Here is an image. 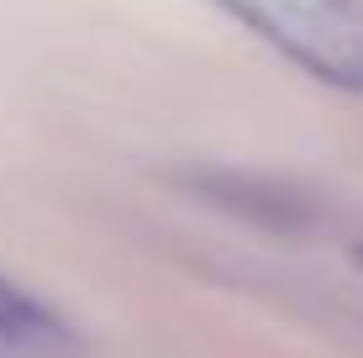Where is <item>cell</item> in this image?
<instances>
[{
    "label": "cell",
    "instance_id": "3",
    "mask_svg": "<svg viewBox=\"0 0 363 358\" xmlns=\"http://www.w3.org/2000/svg\"><path fill=\"white\" fill-rule=\"evenodd\" d=\"M358 258H363V253H358Z\"/></svg>",
    "mask_w": 363,
    "mask_h": 358
},
{
    "label": "cell",
    "instance_id": "2",
    "mask_svg": "<svg viewBox=\"0 0 363 358\" xmlns=\"http://www.w3.org/2000/svg\"><path fill=\"white\" fill-rule=\"evenodd\" d=\"M0 358H79L74 322L11 274H0Z\"/></svg>",
    "mask_w": 363,
    "mask_h": 358
},
{
    "label": "cell",
    "instance_id": "1",
    "mask_svg": "<svg viewBox=\"0 0 363 358\" xmlns=\"http://www.w3.org/2000/svg\"><path fill=\"white\" fill-rule=\"evenodd\" d=\"M247 37L342 95H363V0H206Z\"/></svg>",
    "mask_w": 363,
    "mask_h": 358
}]
</instances>
